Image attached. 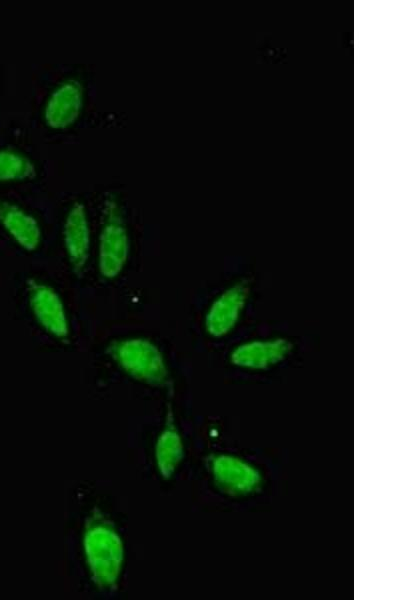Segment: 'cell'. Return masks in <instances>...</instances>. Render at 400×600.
Listing matches in <instances>:
<instances>
[{
    "mask_svg": "<svg viewBox=\"0 0 400 600\" xmlns=\"http://www.w3.org/2000/svg\"><path fill=\"white\" fill-rule=\"evenodd\" d=\"M82 546L90 578L101 590H115L124 566L122 538L111 519L94 508L84 524Z\"/></svg>",
    "mask_w": 400,
    "mask_h": 600,
    "instance_id": "obj_1",
    "label": "cell"
},
{
    "mask_svg": "<svg viewBox=\"0 0 400 600\" xmlns=\"http://www.w3.org/2000/svg\"><path fill=\"white\" fill-rule=\"evenodd\" d=\"M107 354L132 378L149 385H170L168 368L159 348L144 338L114 340Z\"/></svg>",
    "mask_w": 400,
    "mask_h": 600,
    "instance_id": "obj_2",
    "label": "cell"
},
{
    "mask_svg": "<svg viewBox=\"0 0 400 600\" xmlns=\"http://www.w3.org/2000/svg\"><path fill=\"white\" fill-rule=\"evenodd\" d=\"M129 253V238L116 197L109 194L104 201L103 224L99 240V271L107 279L115 278L123 269Z\"/></svg>",
    "mask_w": 400,
    "mask_h": 600,
    "instance_id": "obj_3",
    "label": "cell"
},
{
    "mask_svg": "<svg viewBox=\"0 0 400 600\" xmlns=\"http://www.w3.org/2000/svg\"><path fill=\"white\" fill-rule=\"evenodd\" d=\"M249 296V283L242 279L223 291L209 306L205 330L214 338L228 335L237 325Z\"/></svg>",
    "mask_w": 400,
    "mask_h": 600,
    "instance_id": "obj_4",
    "label": "cell"
},
{
    "mask_svg": "<svg viewBox=\"0 0 400 600\" xmlns=\"http://www.w3.org/2000/svg\"><path fill=\"white\" fill-rule=\"evenodd\" d=\"M292 349V343L283 337L249 340L232 349L230 362L243 369L264 370L282 362Z\"/></svg>",
    "mask_w": 400,
    "mask_h": 600,
    "instance_id": "obj_5",
    "label": "cell"
},
{
    "mask_svg": "<svg viewBox=\"0 0 400 600\" xmlns=\"http://www.w3.org/2000/svg\"><path fill=\"white\" fill-rule=\"evenodd\" d=\"M29 303L38 323L51 335L66 339L69 326L59 295L48 285L35 279L27 282Z\"/></svg>",
    "mask_w": 400,
    "mask_h": 600,
    "instance_id": "obj_6",
    "label": "cell"
},
{
    "mask_svg": "<svg viewBox=\"0 0 400 600\" xmlns=\"http://www.w3.org/2000/svg\"><path fill=\"white\" fill-rule=\"evenodd\" d=\"M210 467L216 485L231 495H247L261 485L259 472L243 460L229 455H214Z\"/></svg>",
    "mask_w": 400,
    "mask_h": 600,
    "instance_id": "obj_7",
    "label": "cell"
},
{
    "mask_svg": "<svg viewBox=\"0 0 400 600\" xmlns=\"http://www.w3.org/2000/svg\"><path fill=\"white\" fill-rule=\"evenodd\" d=\"M84 104V90L76 79L62 81L49 95L44 120L53 129L70 127L79 117Z\"/></svg>",
    "mask_w": 400,
    "mask_h": 600,
    "instance_id": "obj_8",
    "label": "cell"
},
{
    "mask_svg": "<svg viewBox=\"0 0 400 600\" xmlns=\"http://www.w3.org/2000/svg\"><path fill=\"white\" fill-rule=\"evenodd\" d=\"M64 244L73 271L79 275L86 265L90 248V229L86 209L75 202L64 223Z\"/></svg>",
    "mask_w": 400,
    "mask_h": 600,
    "instance_id": "obj_9",
    "label": "cell"
},
{
    "mask_svg": "<svg viewBox=\"0 0 400 600\" xmlns=\"http://www.w3.org/2000/svg\"><path fill=\"white\" fill-rule=\"evenodd\" d=\"M0 225L24 249L32 251L40 243L37 220L18 205L0 200Z\"/></svg>",
    "mask_w": 400,
    "mask_h": 600,
    "instance_id": "obj_10",
    "label": "cell"
},
{
    "mask_svg": "<svg viewBox=\"0 0 400 600\" xmlns=\"http://www.w3.org/2000/svg\"><path fill=\"white\" fill-rule=\"evenodd\" d=\"M155 462L163 479L172 477L184 456L182 438L177 429L171 406H168L164 428L155 444Z\"/></svg>",
    "mask_w": 400,
    "mask_h": 600,
    "instance_id": "obj_11",
    "label": "cell"
},
{
    "mask_svg": "<svg viewBox=\"0 0 400 600\" xmlns=\"http://www.w3.org/2000/svg\"><path fill=\"white\" fill-rule=\"evenodd\" d=\"M35 176L36 167L27 156L10 148H0V182L22 181Z\"/></svg>",
    "mask_w": 400,
    "mask_h": 600,
    "instance_id": "obj_12",
    "label": "cell"
}]
</instances>
